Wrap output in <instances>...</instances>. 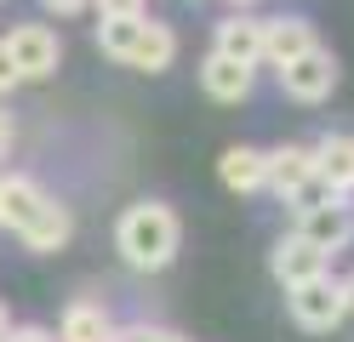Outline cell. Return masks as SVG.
<instances>
[{"label": "cell", "instance_id": "5b68a950", "mask_svg": "<svg viewBox=\"0 0 354 342\" xmlns=\"http://www.w3.org/2000/svg\"><path fill=\"white\" fill-rule=\"evenodd\" d=\"M297 240H308L320 251V257H331V251H343L354 240V205L348 200H331V205H315V211H303L297 228H292Z\"/></svg>", "mask_w": 354, "mask_h": 342}, {"label": "cell", "instance_id": "30bf717a", "mask_svg": "<svg viewBox=\"0 0 354 342\" xmlns=\"http://www.w3.org/2000/svg\"><path fill=\"white\" fill-rule=\"evenodd\" d=\"M269 268H274V280L292 291V285H308V280H320V274H331L326 268V257L308 240H297V234H286L280 245H274V257H269Z\"/></svg>", "mask_w": 354, "mask_h": 342}, {"label": "cell", "instance_id": "d6986e66", "mask_svg": "<svg viewBox=\"0 0 354 342\" xmlns=\"http://www.w3.org/2000/svg\"><path fill=\"white\" fill-rule=\"evenodd\" d=\"M115 342H183L171 325H149V319H138V325H115Z\"/></svg>", "mask_w": 354, "mask_h": 342}, {"label": "cell", "instance_id": "2e32d148", "mask_svg": "<svg viewBox=\"0 0 354 342\" xmlns=\"http://www.w3.org/2000/svg\"><path fill=\"white\" fill-rule=\"evenodd\" d=\"M217 177H223V189H234V194H257L263 189V149H246V143L223 149Z\"/></svg>", "mask_w": 354, "mask_h": 342}, {"label": "cell", "instance_id": "3957f363", "mask_svg": "<svg viewBox=\"0 0 354 342\" xmlns=\"http://www.w3.org/2000/svg\"><path fill=\"white\" fill-rule=\"evenodd\" d=\"M286 308H292V319H297L303 331H331L337 319H348L343 280L320 274V280H308V285H292V291H286Z\"/></svg>", "mask_w": 354, "mask_h": 342}, {"label": "cell", "instance_id": "277c9868", "mask_svg": "<svg viewBox=\"0 0 354 342\" xmlns=\"http://www.w3.org/2000/svg\"><path fill=\"white\" fill-rule=\"evenodd\" d=\"M331 86H337V57H331L326 46H308L303 57H292V63L280 68V91H286V97H297V103L331 97Z\"/></svg>", "mask_w": 354, "mask_h": 342}, {"label": "cell", "instance_id": "e0dca14e", "mask_svg": "<svg viewBox=\"0 0 354 342\" xmlns=\"http://www.w3.org/2000/svg\"><path fill=\"white\" fill-rule=\"evenodd\" d=\"M143 23H149V12H143V17H97V46H103V57L126 63L131 46H138V35H143Z\"/></svg>", "mask_w": 354, "mask_h": 342}, {"label": "cell", "instance_id": "603a6c76", "mask_svg": "<svg viewBox=\"0 0 354 342\" xmlns=\"http://www.w3.org/2000/svg\"><path fill=\"white\" fill-rule=\"evenodd\" d=\"M12 86H17V68L6 57V40H0V91H12Z\"/></svg>", "mask_w": 354, "mask_h": 342}, {"label": "cell", "instance_id": "8fae6325", "mask_svg": "<svg viewBox=\"0 0 354 342\" xmlns=\"http://www.w3.org/2000/svg\"><path fill=\"white\" fill-rule=\"evenodd\" d=\"M69 234H75V211H69L63 200H46V205L35 211L29 228H17L24 251H40V257H46V251H63V245H69Z\"/></svg>", "mask_w": 354, "mask_h": 342}, {"label": "cell", "instance_id": "6da1fadb", "mask_svg": "<svg viewBox=\"0 0 354 342\" xmlns=\"http://www.w3.org/2000/svg\"><path fill=\"white\" fill-rule=\"evenodd\" d=\"M177 240H183V222H177V211H171V205H160V200L126 205L120 222H115L120 257H126L131 268H143V274H160V268L177 257Z\"/></svg>", "mask_w": 354, "mask_h": 342}, {"label": "cell", "instance_id": "5bb4252c", "mask_svg": "<svg viewBox=\"0 0 354 342\" xmlns=\"http://www.w3.org/2000/svg\"><path fill=\"white\" fill-rule=\"evenodd\" d=\"M201 86H206V97H217V103H246V97H252V68H240V63H229V57L206 52Z\"/></svg>", "mask_w": 354, "mask_h": 342}, {"label": "cell", "instance_id": "cb8c5ba5", "mask_svg": "<svg viewBox=\"0 0 354 342\" xmlns=\"http://www.w3.org/2000/svg\"><path fill=\"white\" fill-rule=\"evenodd\" d=\"M12 149V108H0V154Z\"/></svg>", "mask_w": 354, "mask_h": 342}, {"label": "cell", "instance_id": "484cf974", "mask_svg": "<svg viewBox=\"0 0 354 342\" xmlns=\"http://www.w3.org/2000/svg\"><path fill=\"white\" fill-rule=\"evenodd\" d=\"M6 331H12V325H6V308H0V342H6Z\"/></svg>", "mask_w": 354, "mask_h": 342}, {"label": "cell", "instance_id": "9a60e30c", "mask_svg": "<svg viewBox=\"0 0 354 342\" xmlns=\"http://www.w3.org/2000/svg\"><path fill=\"white\" fill-rule=\"evenodd\" d=\"M171 57H177V35H171V23H143V35H138V46H131V57H126V68H143V75H160V68H171Z\"/></svg>", "mask_w": 354, "mask_h": 342}, {"label": "cell", "instance_id": "7402d4cb", "mask_svg": "<svg viewBox=\"0 0 354 342\" xmlns=\"http://www.w3.org/2000/svg\"><path fill=\"white\" fill-rule=\"evenodd\" d=\"M40 6H46V12H57V17H75V12H86V6H92V0H40Z\"/></svg>", "mask_w": 354, "mask_h": 342}, {"label": "cell", "instance_id": "ac0fdd59", "mask_svg": "<svg viewBox=\"0 0 354 342\" xmlns=\"http://www.w3.org/2000/svg\"><path fill=\"white\" fill-rule=\"evenodd\" d=\"M331 200H337V194H331V189H326L320 177H303L297 189L286 194V205H292V217H303V211H315V205H331Z\"/></svg>", "mask_w": 354, "mask_h": 342}, {"label": "cell", "instance_id": "7a4b0ae2", "mask_svg": "<svg viewBox=\"0 0 354 342\" xmlns=\"http://www.w3.org/2000/svg\"><path fill=\"white\" fill-rule=\"evenodd\" d=\"M6 57L17 68V80H46L63 63V40L46 29V23H17V29L6 35Z\"/></svg>", "mask_w": 354, "mask_h": 342}, {"label": "cell", "instance_id": "d4e9b609", "mask_svg": "<svg viewBox=\"0 0 354 342\" xmlns=\"http://www.w3.org/2000/svg\"><path fill=\"white\" fill-rule=\"evenodd\" d=\"M343 303H348V314H354V280H343Z\"/></svg>", "mask_w": 354, "mask_h": 342}, {"label": "cell", "instance_id": "9c48e42d", "mask_svg": "<svg viewBox=\"0 0 354 342\" xmlns=\"http://www.w3.org/2000/svg\"><path fill=\"white\" fill-rule=\"evenodd\" d=\"M303 177H315V149L308 143H280V149L263 154V189H274L280 200L292 194Z\"/></svg>", "mask_w": 354, "mask_h": 342}, {"label": "cell", "instance_id": "ffe728a7", "mask_svg": "<svg viewBox=\"0 0 354 342\" xmlns=\"http://www.w3.org/2000/svg\"><path fill=\"white\" fill-rule=\"evenodd\" d=\"M92 6H97V17H143L149 0H92Z\"/></svg>", "mask_w": 354, "mask_h": 342}, {"label": "cell", "instance_id": "8992f818", "mask_svg": "<svg viewBox=\"0 0 354 342\" xmlns=\"http://www.w3.org/2000/svg\"><path fill=\"white\" fill-rule=\"evenodd\" d=\"M308 149H315V177L337 200H348L354 194V131H326L320 143H308Z\"/></svg>", "mask_w": 354, "mask_h": 342}, {"label": "cell", "instance_id": "7c38bea8", "mask_svg": "<svg viewBox=\"0 0 354 342\" xmlns=\"http://www.w3.org/2000/svg\"><path fill=\"white\" fill-rule=\"evenodd\" d=\"M46 200L52 194L40 189L35 177H0V228H12V234H17V228H29Z\"/></svg>", "mask_w": 354, "mask_h": 342}, {"label": "cell", "instance_id": "4316f807", "mask_svg": "<svg viewBox=\"0 0 354 342\" xmlns=\"http://www.w3.org/2000/svg\"><path fill=\"white\" fill-rule=\"evenodd\" d=\"M246 6H252V0H234V12H246Z\"/></svg>", "mask_w": 354, "mask_h": 342}, {"label": "cell", "instance_id": "ba28073f", "mask_svg": "<svg viewBox=\"0 0 354 342\" xmlns=\"http://www.w3.org/2000/svg\"><path fill=\"white\" fill-rule=\"evenodd\" d=\"M308 46H320L308 17H263V63L286 68L292 57H303Z\"/></svg>", "mask_w": 354, "mask_h": 342}, {"label": "cell", "instance_id": "4fadbf2b", "mask_svg": "<svg viewBox=\"0 0 354 342\" xmlns=\"http://www.w3.org/2000/svg\"><path fill=\"white\" fill-rule=\"evenodd\" d=\"M57 342H115V319H109V308H103V303L80 296V303H69V308H63Z\"/></svg>", "mask_w": 354, "mask_h": 342}, {"label": "cell", "instance_id": "44dd1931", "mask_svg": "<svg viewBox=\"0 0 354 342\" xmlns=\"http://www.w3.org/2000/svg\"><path fill=\"white\" fill-rule=\"evenodd\" d=\"M6 342H57V336H52L46 325H12V331H6Z\"/></svg>", "mask_w": 354, "mask_h": 342}, {"label": "cell", "instance_id": "83f0119b", "mask_svg": "<svg viewBox=\"0 0 354 342\" xmlns=\"http://www.w3.org/2000/svg\"><path fill=\"white\" fill-rule=\"evenodd\" d=\"M0 177H6V171H0Z\"/></svg>", "mask_w": 354, "mask_h": 342}, {"label": "cell", "instance_id": "52a82bcc", "mask_svg": "<svg viewBox=\"0 0 354 342\" xmlns=\"http://www.w3.org/2000/svg\"><path fill=\"white\" fill-rule=\"evenodd\" d=\"M212 52L229 57V63H240V68H257V63H263V17H252V12L223 17V23H217Z\"/></svg>", "mask_w": 354, "mask_h": 342}]
</instances>
